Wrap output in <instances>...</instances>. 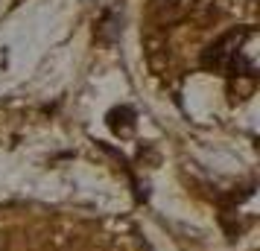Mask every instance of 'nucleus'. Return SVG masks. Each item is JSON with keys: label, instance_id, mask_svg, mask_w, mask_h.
<instances>
[{"label": "nucleus", "instance_id": "nucleus-1", "mask_svg": "<svg viewBox=\"0 0 260 251\" xmlns=\"http://www.w3.org/2000/svg\"><path fill=\"white\" fill-rule=\"evenodd\" d=\"M251 29H243V32H228L225 38H219L216 44L208 47L205 53V67H213V70H222L225 76H254V61L246 56L243 50V38L248 35Z\"/></svg>", "mask_w": 260, "mask_h": 251}, {"label": "nucleus", "instance_id": "nucleus-2", "mask_svg": "<svg viewBox=\"0 0 260 251\" xmlns=\"http://www.w3.org/2000/svg\"><path fill=\"white\" fill-rule=\"evenodd\" d=\"M108 126H111V132H129L132 126H135V111L129 105H120V108H111L108 111Z\"/></svg>", "mask_w": 260, "mask_h": 251}]
</instances>
